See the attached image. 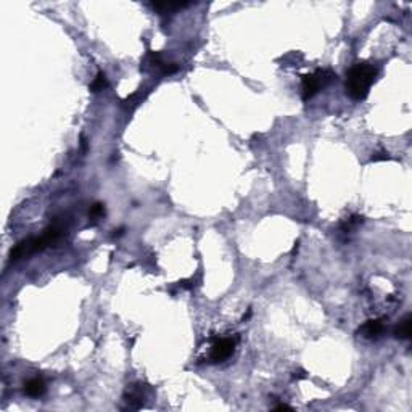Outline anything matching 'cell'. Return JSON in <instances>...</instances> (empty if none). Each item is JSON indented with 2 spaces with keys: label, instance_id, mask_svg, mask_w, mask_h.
Returning <instances> with one entry per match:
<instances>
[{
  "label": "cell",
  "instance_id": "obj_8",
  "mask_svg": "<svg viewBox=\"0 0 412 412\" xmlns=\"http://www.w3.org/2000/svg\"><path fill=\"white\" fill-rule=\"evenodd\" d=\"M103 216H105V205L95 203L91 206V209H89V218H91L94 223H97V221L102 219Z\"/></svg>",
  "mask_w": 412,
  "mask_h": 412
},
{
  "label": "cell",
  "instance_id": "obj_13",
  "mask_svg": "<svg viewBox=\"0 0 412 412\" xmlns=\"http://www.w3.org/2000/svg\"><path fill=\"white\" fill-rule=\"evenodd\" d=\"M123 230H124V229H118V230H114V237H119V235H123Z\"/></svg>",
  "mask_w": 412,
  "mask_h": 412
},
{
  "label": "cell",
  "instance_id": "obj_1",
  "mask_svg": "<svg viewBox=\"0 0 412 412\" xmlns=\"http://www.w3.org/2000/svg\"><path fill=\"white\" fill-rule=\"evenodd\" d=\"M377 68L371 63H357L346 75V94L353 100H364L377 79Z\"/></svg>",
  "mask_w": 412,
  "mask_h": 412
},
{
  "label": "cell",
  "instance_id": "obj_4",
  "mask_svg": "<svg viewBox=\"0 0 412 412\" xmlns=\"http://www.w3.org/2000/svg\"><path fill=\"white\" fill-rule=\"evenodd\" d=\"M383 332H385V324L378 319L367 320L366 324L359 329V334H361L364 338H369V340H372V338H378Z\"/></svg>",
  "mask_w": 412,
  "mask_h": 412
},
{
  "label": "cell",
  "instance_id": "obj_7",
  "mask_svg": "<svg viewBox=\"0 0 412 412\" xmlns=\"http://www.w3.org/2000/svg\"><path fill=\"white\" fill-rule=\"evenodd\" d=\"M124 398H126V401H128L131 409H140L142 406H144V394H142L140 392H137V390H134V388L128 390Z\"/></svg>",
  "mask_w": 412,
  "mask_h": 412
},
{
  "label": "cell",
  "instance_id": "obj_6",
  "mask_svg": "<svg viewBox=\"0 0 412 412\" xmlns=\"http://www.w3.org/2000/svg\"><path fill=\"white\" fill-rule=\"evenodd\" d=\"M412 322H411V314H406L398 325L394 329V337L401 338V340H409L412 335Z\"/></svg>",
  "mask_w": 412,
  "mask_h": 412
},
{
  "label": "cell",
  "instance_id": "obj_12",
  "mask_svg": "<svg viewBox=\"0 0 412 412\" xmlns=\"http://www.w3.org/2000/svg\"><path fill=\"white\" fill-rule=\"evenodd\" d=\"M276 409H277V411H292V408H290V406H287V404H279Z\"/></svg>",
  "mask_w": 412,
  "mask_h": 412
},
{
  "label": "cell",
  "instance_id": "obj_2",
  "mask_svg": "<svg viewBox=\"0 0 412 412\" xmlns=\"http://www.w3.org/2000/svg\"><path fill=\"white\" fill-rule=\"evenodd\" d=\"M334 73L329 70H318L311 75H304L301 77V91H303V100L313 98L320 89H324L332 79H334Z\"/></svg>",
  "mask_w": 412,
  "mask_h": 412
},
{
  "label": "cell",
  "instance_id": "obj_11",
  "mask_svg": "<svg viewBox=\"0 0 412 412\" xmlns=\"http://www.w3.org/2000/svg\"><path fill=\"white\" fill-rule=\"evenodd\" d=\"M308 375H306L303 371H298V372H295L293 374V378H297V380H301V378H306Z\"/></svg>",
  "mask_w": 412,
  "mask_h": 412
},
{
  "label": "cell",
  "instance_id": "obj_10",
  "mask_svg": "<svg viewBox=\"0 0 412 412\" xmlns=\"http://www.w3.org/2000/svg\"><path fill=\"white\" fill-rule=\"evenodd\" d=\"M371 160L372 161H383V160H390V156H388V153L382 151V153H375V155H372Z\"/></svg>",
  "mask_w": 412,
  "mask_h": 412
},
{
  "label": "cell",
  "instance_id": "obj_5",
  "mask_svg": "<svg viewBox=\"0 0 412 412\" xmlns=\"http://www.w3.org/2000/svg\"><path fill=\"white\" fill-rule=\"evenodd\" d=\"M24 393L31 398H39L45 393V383L40 377H34L24 383Z\"/></svg>",
  "mask_w": 412,
  "mask_h": 412
},
{
  "label": "cell",
  "instance_id": "obj_9",
  "mask_svg": "<svg viewBox=\"0 0 412 412\" xmlns=\"http://www.w3.org/2000/svg\"><path fill=\"white\" fill-rule=\"evenodd\" d=\"M107 87V77H105L103 73H98L97 77L94 79V82L91 84V91L92 92H100Z\"/></svg>",
  "mask_w": 412,
  "mask_h": 412
},
{
  "label": "cell",
  "instance_id": "obj_3",
  "mask_svg": "<svg viewBox=\"0 0 412 412\" xmlns=\"http://www.w3.org/2000/svg\"><path fill=\"white\" fill-rule=\"evenodd\" d=\"M235 345L237 340L235 338H221L211 346L209 351V362L218 364V362H224L225 359H229L235 351Z\"/></svg>",
  "mask_w": 412,
  "mask_h": 412
}]
</instances>
